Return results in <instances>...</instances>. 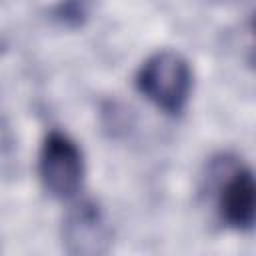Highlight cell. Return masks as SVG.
Segmentation results:
<instances>
[{
  "instance_id": "obj_1",
  "label": "cell",
  "mask_w": 256,
  "mask_h": 256,
  "mask_svg": "<svg viewBox=\"0 0 256 256\" xmlns=\"http://www.w3.org/2000/svg\"><path fill=\"white\" fill-rule=\"evenodd\" d=\"M138 90L168 114H178L188 102L192 72L188 62L170 50L150 56L136 76Z\"/></svg>"
},
{
  "instance_id": "obj_2",
  "label": "cell",
  "mask_w": 256,
  "mask_h": 256,
  "mask_svg": "<svg viewBox=\"0 0 256 256\" xmlns=\"http://www.w3.org/2000/svg\"><path fill=\"white\" fill-rule=\"evenodd\" d=\"M82 152L62 132H50L40 150V178L56 198H70L82 184Z\"/></svg>"
},
{
  "instance_id": "obj_3",
  "label": "cell",
  "mask_w": 256,
  "mask_h": 256,
  "mask_svg": "<svg viewBox=\"0 0 256 256\" xmlns=\"http://www.w3.org/2000/svg\"><path fill=\"white\" fill-rule=\"evenodd\" d=\"M62 242L66 252L80 256L104 254L110 246V230L94 202H80L74 206L62 226Z\"/></svg>"
},
{
  "instance_id": "obj_4",
  "label": "cell",
  "mask_w": 256,
  "mask_h": 256,
  "mask_svg": "<svg viewBox=\"0 0 256 256\" xmlns=\"http://www.w3.org/2000/svg\"><path fill=\"white\" fill-rule=\"evenodd\" d=\"M222 218L234 228H250L254 224V208H256V186L252 172L246 168H236L230 178L220 188L218 198Z\"/></svg>"
}]
</instances>
